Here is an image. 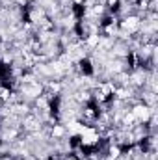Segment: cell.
<instances>
[{"instance_id": "obj_1", "label": "cell", "mask_w": 158, "mask_h": 160, "mask_svg": "<svg viewBox=\"0 0 158 160\" xmlns=\"http://www.w3.org/2000/svg\"><path fill=\"white\" fill-rule=\"evenodd\" d=\"M140 22H141V19L138 15H126V17L119 19L117 26H119V30H123V32H126V34L132 36V34L140 32Z\"/></svg>"}]
</instances>
